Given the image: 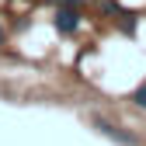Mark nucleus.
Here are the masks:
<instances>
[{"label": "nucleus", "instance_id": "423d86ee", "mask_svg": "<svg viewBox=\"0 0 146 146\" xmlns=\"http://www.w3.org/2000/svg\"><path fill=\"white\" fill-rule=\"evenodd\" d=\"M0 45H4V28H0Z\"/></svg>", "mask_w": 146, "mask_h": 146}, {"label": "nucleus", "instance_id": "39448f33", "mask_svg": "<svg viewBox=\"0 0 146 146\" xmlns=\"http://www.w3.org/2000/svg\"><path fill=\"white\" fill-rule=\"evenodd\" d=\"M56 4H63V7H80V0H56Z\"/></svg>", "mask_w": 146, "mask_h": 146}, {"label": "nucleus", "instance_id": "7ed1b4c3", "mask_svg": "<svg viewBox=\"0 0 146 146\" xmlns=\"http://www.w3.org/2000/svg\"><path fill=\"white\" fill-rule=\"evenodd\" d=\"M118 28H122L125 35H136V28H139V17H136V14H118Z\"/></svg>", "mask_w": 146, "mask_h": 146}, {"label": "nucleus", "instance_id": "f03ea898", "mask_svg": "<svg viewBox=\"0 0 146 146\" xmlns=\"http://www.w3.org/2000/svg\"><path fill=\"white\" fill-rule=\"evenodd\" d=\"M94 129H98V132H104V136H111V139H115V143H122V146H136V136L118 132V125H111L108 118H94Z\"/></svg>", "mask_w": 146, "mask_h": 146}, {"label": "nucleus", "instance_id": "f257e3e1", "mask_svg": "<svg viewBox=\"0 0 146 146\" xmlns=\"http://www.w3.org/2000/svg\"><path fill=\"white\" fill-rule=\"evenodd\" d=\"M52 25H56L59 35H73L80 28V7H59L56 17H52Z\"/></svg>", "mask_w": 146, "mask_h": 146}, {"label": "nucleus", "instance_id": "20e7f679", "mask_svg": "<svg viewBox=\"0 0 146 146\" xmlns=\"http://www.w3.org/2000/svg\"><path fill=\"white\" fill-rule=\"evenodd\" d=\"M132 104L139 108V111H146V80H143V84L132 90Z\"/></svg>", "mask_w": 146, "mask_h": 146}]
</instances>
